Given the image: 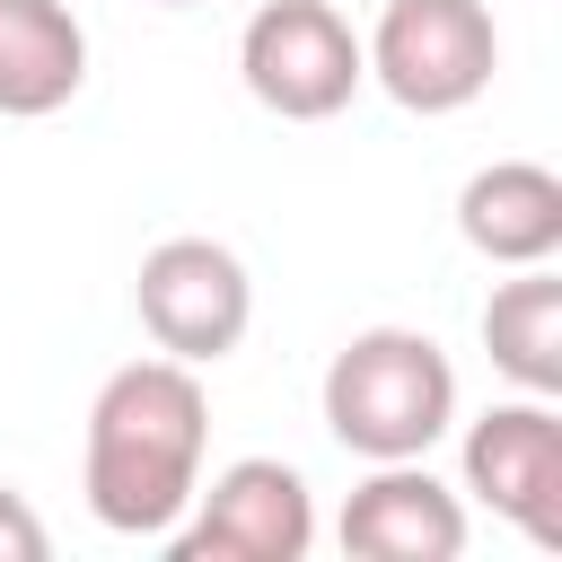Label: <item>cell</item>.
Segmentation results:
<instances>
[{"instance_id": "cell-7", "label": "cell", "mask_w": 562, "mask_h": 562, "mask_svg": "<svg viewBox=\"0 0 562 562\" xmlns=\"http://www.w3.org/2000/svg\"><path fill=\"white\" fill-rule=\"evenodd\" d=\"M465 492L509 518L527 544H562V413L553 395H509L465 422Z\"/></svg>"}, {"instance_id": "cell-3", "label": "cell", "mask_w": 562, "mask_h": 562, "mask_svg": "<svg viewBox=\"0 0 562 562\" xmlns=\"http://www.w3.org/2000/svg\"><path fill=\"white\" fill-rule=\"evenodd\" d=\"M360 61L404 114H465L501 70V26L483 0H386Z\"/></svg>"}, {"instance_id": "cell-1", "label": "cell", "mask_w": 562, "mask_h": 562, "mask_svg": "<svg viewBox=\"0 0 562 562\" xmlns=\"http://www.w3.org/2000/svg\"><path fill=\"white\" fill-rule=\"evenodd\" d=\"M202 448H211V395L193 360H123L97 404H88V448H79V492L88 518L105 536H140L167 544V527L184 518L193 483H202Z\"/></svg>"}, {"instance_id": "cell-6", "label": "cell", "mask_w": 562, "mask_h": 562, "mask_svg": "<svg viewBox=\"0 0 562 562\" xmlns=\"http://www.w3.org/2000/svg\"><path fill=\"white\" fill-rule=\"evenodd\" d=\"M132 307H140V334L167 351V360H228L255 325V281L237 263V246L220 237H158L140 255V281H132Z\"/></svg>"}, {"instance_id": "cell-8", "label": "cell", "mask_w": 562, "mask_h": 562, "mask_svg": "<svg viewBox=\"0 0 562 562\" xmlns=\"http://www.w3.org/2000/svg\"><path fill=\"white\" fill-rule=\"evenodd\" d=\"M334 536L351 562H457L465 553V501L422 457H386L351 483Z\"/></svg>"}, {"instance_id": "cell-10", "label": "cell", "mask_w": 562, "mask_h": 562, "mask_svg": "<svg viewBox=\"0 0 562 562\" xmlns=\"http://www.w3.org/2000/svg\"><path fill=\"white\" fill-rule=\"evenodd\" d=\"M88 88V26L70 0H0V123H44Z\"/></svg>"}, {"instance_id": "cell-5", "label": "cell", "mask_w": 562, "mask_h": 562, "mask_svg": "<svg viewBox=\"0 0 562 562\" xmlns=\"http://www.w3.org/2000/svg\"><path fill=\"white\" fill-rule=\"evenodd\" d=\"M167 544H176V562H307L316 492L281 457H237L211 483H193V501L167 527Z\"/></svg>"}, {"instance_id": "cell-2", "label": "cell", "mask_w": 562, "mask_h": 562, "mask_svg": "<svg viewBox=\"0 0 562 562\" xmlns=\"http://www.w3.org/2000/svg\"><path fill=\"white\" fill-rule=\"evenodd\" d=\"M325 430L360 457H430L457 430V360L422 325H360L325 360Z\"/></svg>"}, {"instance_id": "cell-9", "label": "cell", "mask_w": 562, "mask_h": 562, "mask_svg": "<svg viewBox=\"0 0 562 562\" xmlns=\"http://www.w3.org/2000/svg\"><path fill=\"white\" fill-rule=\"evenodd\" d=\"M457 237L518 272V263H553L562 255V176L544 158H492L457 184Z\"/></svg>"}, {"instance_id": "cell-11", "label": "cell", "mask_w": 562, "mask_h": 562, "mask_svg": "<svg viewBox=\"0 0 562 562\" xmlns=\"http://www.w3.org/2000/svg\"><path fill=\"white\" fill-rule=\"evenodd\" d=\"M483 351L518 395H562V281L544 263H518L483 299Z\"/></svg>"}, {"instance_id": "cell-13", "label": "cell", "mask_w": 562, "mask_h": 562, "mask_svg": "<svg viewBox=\"0 0 562 562\" xmlns=\"http://www.w3.org/2000/svg\"><path fill=\"white\" fill-rule=\"evenodd\" d=\"M167 9H193V0H167Z\"/></svg>"}, {"instance_id": "cell-4", "label": "cell", "mask_w": 562, "mask_h": 562, "mask_svg": "<svg viewBox=\"0 0 562 562\" xmlns=\"http://www.w3.org/2000/svg\"><path fill=\"white\" fill-rule=\"evenodd\" d=\"M237 79L281 123H334L360 97L369 61H360V35L334 0H263L237 35Z\"/></svg>"}, {"instance_id": "cell-12", "label": "cell", "mask_w": 562, "mask_h": 562, "mask_svg": "<svg viewBox=\"0 0 562 562\" xmlns=\"http://www.w3.org/2000/svg\"><path fill=\"white\" fill-rule=\"evenodd\" d=\"M44 553H53L44 518L26 509V492H9V483H0V562H44Z\"/></svg>"}]
</instances>
